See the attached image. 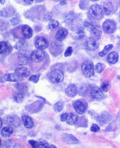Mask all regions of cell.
<instances>
[{
  "label": "cell",
  "mask_w": 120,
  "mask_h": 148,
  "mask_svg": "<svg viewBox=\"0 0 120 148\" xmlns=\"http://www.w3.org/2000/svg\"><path fill=\"white\" fill-rule=\"evenodd\" d=\"M91 130L92 132H98L99 130V127L97 124H93L91 127Z\"/></svg>",
  "instance_id": "obj_37"
},
{
  "label": "cell",
  "mask_w": 120,
  "mask_h": 148,
  "mask_svg": "<svg viewBox=\"0 0 120 148\" xmlns=\"http://www.w3.org/2000/svg\"><path fill=\"white\" fill-rule=\"evenodd\" d=\"M103 10L101 6L97 4L92 5L88 12V14L90 18L92 19H95V20H100L103 17Z\"/></svg>",
  "instance_id": "obj_1"
},
{
  "label": "cell",
  "mask_w": 120,
  "mask_h": 148,
  "mask_svg": "<svg viewBox=\"0 0 120 148\" xmlns=\"http://www.w3.org/2000/svg\"><path fill=\"white\" fill-rule=\"evenodd\" d=\"M108 88H109V82L108 81H105L104 83H102L101 86H100V89L103 92H107L108 90Z\"/></svg>",
  "instance_id": "obj_27"
},
{
  "label": "cell",
  "mask_w": 120,
  "mask_h": 148,
  "mask_svg": "<svg viewBox=\"0 0 120 148\" xmlns=\"http://www.w3.org/2000/svg\"><path fill=\"white\" fill-rule=\"evenodd\" d=\"M69 114L68 113H62V115H61V116H60V120H61V121H62V122H64V121H66L67 120H68V118H69Z\"/></svg>",
  "instance_id": "obj_35"
},
{
  "label": "cell",
  "mask_w": 120,
  "mask_h": 148,
  "mask_svg": "<svg viewBox=\"0 0 120 148\" xmlns=\"http://www.w3.org/2000/svg\"><path fill=\"white\" fill-rule=\"evenodd\" d=\"M82 71L86 77H91L94 75L95 67L93 62L90 60H86L82 65Z\"/></svg>",
  "instance_id": "obj_2"
},
{
  "label": "cell",
  "mask_w": 120,
  "mask_h": 148,
  "mask_svg": "<svg viewBox=\"0 0 120 148\" xmlns=\"http://www.w3.org/2000/svg\"><path fill=\"white\" fill-rule=\"evenodd\" d=\"M29 143L31 144L32 148H38V142L37 141H35V140H29Z\"/></svg>",
  "instance_id": "obj_38"
},
{
  "label": "cell",
  "mask_w": 120,
  "mask_h": 148,
  "mask_svg": "<svg viewBox=\"0 0 120 148\" xmlns=\"http://www.w3.org/2000/svg\"><path fill=\"white\" fill-rule=\"evenodd\" d=\"M112 11V6L109 3H107V4H105L103 7V12L106 14V15H108L109 13H111Z\"/></svg>",
  "instance_id": "obj_29"
},
{
  "label": "cell",
  "mask_w": 120,
  "mask_h": 148,
  "mask_svg": "<svg viewBox=\"0 0 120 148\" xmlns=\"http://www.w3.org/2000/svg\"><path fill=\"white\" fill-rule=\"evenodd\" d=\"M62 140L68 144H77L78 143V139L71 134H64L62 136Z\"/></svg>",
  "instance_id": "obj_11"
},
{
  "label": "cell",
  "mask_w": 120,
  "mask_h": 148,
  "mask_svg": "<svg viewBox=\"0 0 120 148\" xmlns=\"http://www.w3.org/2000/svg\"><path fill=\"white\" fill-rule=\"evenodd\" d=\"M39 79V75H32V76H30L29 80L33 82V83H37Z\"/></svg>",
  "instance_id": "obj_33"
},
{
  "label": "cell",
  "mask_w": 120,
  "mask_h": 148,
  "mask_svg": "<svg viewBox=\"0 0 120 148\" xmlns=\"http://www.w3.org/2000/svg\"><path fill=\"white\" fill-rule=\"evenodd\" d=\"M13 134V129L11 127H3L1 130V135L3 137H9L12 134Z\"/></svg>",
  "instance_id": "obj_18"
},
{
  "label": "cell",
  "mask_w": 120,
  "mask_h": 148,
  "mask_svg": "<svg viewBox=\"0 0 120 148\" xmlns=\"http://www.w3.org/2000/svg\"><path fill=\"white\" fill-rule=\"evenodd\" d=\"M38 148H48V143L47 141L46 140H39L38 142Z\"/></svg>",
  "instance_id": "obj_30"
},
{
  "label": "cell",
  "mask_w": 120,
  "mask_h": 148,
  "mask_svg": "<svg viewBox=\"0 0 120 148\" xmlns=\"http://www.w3.org/2000/svg\"><path fill=\"white\" fill-rule=\"evenodd\" d=\"M65 94L69 97H74L78 92V89L75 84H70L67 86V88L65 90Z\"/></svg>",
  "instance_id": "obj_10"
},
{
  "label": "cell",
  "mask_w": 120,
  "mask_h": 148,
  "mask_svg": "<svg viewBox=\"0 0 120 148\" xmlns=\"http://www.w3.org/2000/svg\"><path fill=\"white\" fill-rule=\"evenodd\" d=\"M18 64L19 65H25L29 62V57L25 54H20L18 58Z\"/></svg>",
  "instance_id": "obj_21"
},
{
  "label": "cell",
  "mask_w": 120,
  "mask_h": 148,
  "mask_svg": "<svg viewBox=\"0 0 120 148\" xmlns=\"http://www.w3.org/2000/svg\"><path fill=\"white\" fill-rule=\"evenodd\" d=\"M45 57V53L42 49H36L34 50L31 53L30 59L32 62H39L43 60Z\"/></svg>",
  "instance_id": "obj_5"
},
{
  "label": "cell",
  "mask_w": 120,
  "mask_h": 148,
  "mask_svg": "<svg viewBox=\"0 0 120 148\" xmlns=\"http://www.w3.org/2000/svg\"><path fill=\"white\" fill-rule=\"evenodd\" d=\"M67 35H68V31H67V29H65V28H61L56 32L55 39H57L58 41H62L66 37Z\"/></svg>",
  "instance_id": "obj_14"
},
{
  "label": "cell",
  "mask_w": 120,
  "mask_h": 148,
  "mask_svg": "<svg viewBox=\"0 0 120 148\" xmlns=\"http://www.w3.org/2000/svg\"><path fill=\"white\" fill-rule=\"evenodd\" d=\"M4 79L5 81H9V82H17L19 79V76H17L16 73L5 74L4 76Z\"/></svg>",
  "instance_id": "obj_19"
},
{
  "label": "cell",
  "mask_w": 120,
  "mask_h": 148,
  "mask_svg": "<svg viewBox=\"0 0 120 148\" xmlns=\"http://www.w3.org/2000/svg\"><path fill=\"white\" fill-rule=\"evenodd\" d=\"M112 48V44H109V45L106 46H105V48L103 49V50L101 51V52L99 53V56H100L101 57H102V56H106V54L110 51V49Z\"/></svg>",
  "instance_id": "obj_26"
},
{
  "label": "cell",
  "mask_w": 120,
  "mask_h": 148,
  "mask_svg": "<svg viewBox=\"0 0 120 148\" xmlns=\"http://www.w3.org/2000/svg\"><path fill=\"white\" fill-rule=\"evenodd\" d=\"M7 50H8V44L6 42H0V54L6 53Z\"/></svg>",
  "instance_id": "obj_23"
},
{
  "label": "cell",
  "mask_w": 120,
  "mask_h": 148,
  "mask_svg": "<svg viewBox=\"0 0 120 148\" xmlns=\"http://www.w3.org/2000/svg\"><path fill=\"white\" fill-rule=\"evenodd\" d=\"M2 124H3V123H2V120H1V118H0V128L2 127Z\"/></svg>",
  "instance_id": "obj_41"
},
{
  "label": "cell",
  "mask_w": 120,
  "mask_h": 148,
  "mask_svg": "<svg viewBox=\"0 0 120 148\" xmlns=\"http://www.w3.org/2000/svg\"><path fill=\"white\" fill-rule=\"evenodd\" d=\"M4 122L5 124L7 125H12V123H13V118L12 117V116H6V117L5 118V120Z\"/></svg>",
  "instance_id": "obj_31"
},
{
  "label": "cell",
  "mask_w": 120,
  "mask_h": 148,
  "mask_svg": "<svg viewBox=\"0 0 120 148\" xmlns=\"http://www.w3.org/2000/svg\"><path fill=\"white\" fill-rule=\"evenodd\" d=\"M102 29H103L104 32L106 33H113L116 29V24L113 20H108L105 21L102 24Z\"/></svg>",
  "instance_id": "obj_4"
},
{
  "label": "cell",
  "mask_w": 120,
  "mask_h": 148,
  "mask_svg": "<svg viewBox=\"0 0 120 148\" xmlns=\"http://www.w3.org/2000/svg\"><path fill=\"white\" fill-rule=\"evenodd\" d=\"M73 106L75 110L76 111V113L78 114H83L85 113V109H86L85 103L83 102L80 101V100H77V101L75 102L73 104Z\"/></svg>",
  "instance_id": "obj_9"
},
{
  "label": "cell",
  "mask_w": 120,
  "mask_h": 148,
  "mask_svg": "<svg viewBox=\"0 0 120 148\" xmlns=\"http://www.w3.org/2000/svg\"><path fill=\"white\" fill-rule=\"evenodd\" d=\"M92 1H97V0H92Z\"/></svg>",
  "instance_id": "obj_44"
},
{
  "label": "cell",
  "mask_w": 120,
  "mask_h": 148,
  "mask_svg": "<svg viewBox=\"0 0 120 148\" xmlns=\"http://www.w3.org/2000/svg\"><path fill=\"white\" fill-rule=\"evenodd\" d=\"M16 74L19 77H27L29 76V70L25 67H19L16 69Z\"/></svg>",
  "instance_id": "obj_15"
},
{
  "label": "cell",
  "mask_w": 120,
  "mask_h": 148,
  "mask_svg": "<svg viewBox=\"0 0 120 148\" xmlns=\"http://www.w3.org/2000/svg\"><path fill=\"white\" fill-rule=\"evenodd\" d=\"M85 47L89 51H94L98 49L99 45H98L97 42L93 38H89L85 41Z\"/></svg>",
  "instance_id": "obj_8"
},
{
  "label": "cell",
  "mask_w": 120,
  "mask_h": 148,
  "mask_svg": "<svg viewBox=\"0 0 120 148\" xmlns=\"http://www.w3.org/2000/svg\"><path fill=\"white\" fill-rule=\"evenodd\" d=\"M22 120L24 126L28 129H31V128L34 127V122H33V120L29 116L23 115L22 116Z\"/></svg>",
  "instance_id": "obj_12"
},
{
  "label": "cell",
  "mask_w": 120,
  "mask_h": 148,
  "mask_svg": "<svg viewBox=\"0 0 120 148\" xmlns=\"http://www.w3.org/2000/svg\"><path fill=\"white\" fill-rule=\"evenodd\" d=\"M35 46L38 49H45L48 46V40L44 37H38L35 41Z\"/></svg>",
  "instance_id": "obj_7"
},
{
  "label": "cell",
  "mask_w": 120,
  "mask_h": 148,
  "mask_svg": "<svg viewBox=\"0 0 120 148\" xmlns=\"http://www.w3.org/2000/svg\"><path fill=\"white\" fill-rule=\"evenodd\" d=\"M48 148H57V147H56L54 145H50V146H48Z\"/></svg>",
  "instance_id": "obj_40"
},
{
  "label": "cell",
  "mask_w": 120,
  "mask_h": 148,
  "mask_svg": "<svg viewBox=\"0 0 120 148\" xmlns=\"http://www.w3.org/2000/svg\"><path fill=\"white\" fill-rule=\"evenodd\" d=\"M63 79H64V73L61 69H53L49 74V79L54 83H61L63 80Z\"/></svg>",
  "instance_id": "obj_3"
},
{
  "label": "cell",
  "mask_w": 120,
  "mask_h": 148,
  "mask_svg": "<svg viewBox=\"0 0 120 148\" xmlns=\"http://www.w3.org/2000/svg\"><path fill=\"white\" fill-rule=\"evenodd\" d=\"M59 23L58 21L52 20L50 23H48V28L49 29H55V28H57L58 26H59Z\"/></svg>",
  "instance_id": "obj_28"
},
{
  "label": "cell",
  "mask_w": 120,
  "mask_h": 148,
  "mask_svg": "<svg viewBox=\"0 0 120 148\" xmlns=\"http://www.w3.org/2000/svg\"><path fill=\"white\" fill-rule=\"evenodd\" d=\"M4 2H5V0H0V2H1L2 4H3V3H4Z\"/></svg>",
  "instance_id": "obj_42"
},
{
  "label": "cell",
  "mask_w": 120,
  "mask_h": 148,
  "mask_svg": "<svg viewBox=\"0 0 120 148\" xmlns=\"http://www.w3.org/2000/svg\"><path fill=\"white\" fill-rule=\"evenodd\" d=\"M15 47H16V49H18V50H25L27 47V43L23 40H20L16 43Z\"/></svg>",
  "instance_id": "obj_22"
},
{
  "label": "cell",
  "mask_w": 120,
  "mask_h": 148,
  "mask_svg": "<svg viewBox=\"0 0 120 148\" xmlns=\"http://www.w3.org/2000/svg\"><path fill=\"white\" fill-rule=\"evenodd\" d=\"M22 33L25 39H29L32 36V29L29 25H24L22 26Z\"/></svg>",
  "instance_id": "obj_13"
},
{
  "label": "cell",
  "mask_w": 120,
  "mask_h": 148,
  "mask_svg": "<svg viewBox=\"0 0 120 148\" xmlns=\"http://www.w3.org/2000/svg\"><path fill=\"white\" fill-rule=\"evenodd\" d=\"M34 0H24V2L26 3V4H32V2H33Z\"/></svg>",
  "instance_id": "obj_39"
},
{
  "label": "cell",
  "mask_w": 120,
  "mask_h": 148,
  "mask_svg": "<svg viewBox=\"0 0 120 148\" xmlns=\"http://www.w3.org/2000/svg\"><path fill=\"white\" fill-rule=\"evenodd\" d=\"M23 98H24V94L23 92H18L15 93L14 95V99L15 101L17 102V103H21V102L23 100Z\"/></svg>",
  "instance_id": "obj_24"
},
{
  "label": "cell",
  "mask_w": 120,
  "mask_h": 148,
  "mask_svg": "<svg viewBox=\"0 0 120 148\" xmlns=\"http://www.w3.org/2000/svg\"><path fill=\"white\" fill-rule=\"evenodd\" d=\"M64 107V103L60 100V101H58L54 105V110L56 112H60V111L62 110V109Z\"/></svg>",
  "instance_id": "obj_25"
},
{
  "label": "cell",
  "mask_w": 120,
  "mask_h": 148,
  "mask_svg": "<svg viewBox=\"0 0 120 148\" xmlns=\"http://www.w3.org/2000/svg\"><path fill=\"white\" fill-rule=\"evenodd\" d=\"M72 48L71 46H69L67 48V49L65 52V56L67 57V56H70L72 55Z\"/></svg>",
  "instance_id": "obj_34"
},
{
  "label": "cell",
  "mask_w": 120,
  "mask_h": 148,
  "mask_svg": "<svg viewBox=\"0 0 120 148\" xmlns=\"http://www.w3.org/2000/svg\"><path fill=\"white\" fill-rule=\"evenodd\" d=\"M1 143H2V141H1V140H0V146H1Z\"/></svg>",
  "instance_id": "obj_43"
},
{
  "label": "cell",
  "mask_w": 120,
  "mask_h": 148,
  "mask_svg": "<svg viewBox=\"0 0 120 148\" xmlns=\"http://www.w3.org/2000/svg\"><path fill=\"white\" fill-rule=\"evenodd\" d=\"M107 60L111 64H115L119 60V54L116 52H112L107 56Z\"/></svg>",
  "instance_id": "obj_16"
},
{
  "label": "cell",
  "mask_w": 120,
  "mask_h": 148,
  "mask_svg": "<svg viewBox=\"0 0 120 148\" xmlns=\"http://www.w3.org/2000/svg\"><path fill=\"white\" fill-rule=\"evenodd\" d=\"M67 123L69 125H75L76 123L78 122V116L76 115V113H71L69 114V118L66 120Z\"/></svg>",
  "instance_id": "obj_20"
},
{
  "label": "cell",
  "mask_w": 120,
  "mask_h": 148,
  "mask_svg": "<svg viewBox=\"0 0 120 148\" xmlns=\"http://www.w3.org/2000/svg\"><path fill=\"white\" fill-rule=\"evenodd\" d=\"M95 70L98 73H100L102 72L103 70V66H102V65L101 63H97L95 65Z\"/></svg>",
  "instance_id": "obj_32"
},
{
  "label": "cell",
  "mask_w": 120,
  "mask_h": 148,
  "mask_svg": "<svg viewBox=\"0 0 120 148\" xmlns=\"http://www.w3.org/2000/svg\"><path fill=\"white\" fill-rule=\"evenodd\" d=\"M90 95L93 99H96V100H102L105 97V95L101 89L96 87V86L92 88V90H90Z\"/></svg>",
  "instance_id": "obj_6"
},
{
  "label": "cell",
  "mask_w": 120,
  "mask_h": 148,
  "mask_svg": "<svg viewBox=\"0 0 120 148\" xmlns=\"http://www.w3.org/2000/svg\"><path fill=\"white\" fill-rule=\"evenodd\" d=\"M39 1H42V0H39Z\"/></svg>",
  "instance_id": "obj_45"
},
{
  "label": "cell",
  "mask_w": 120,
  "mask_h": 148,
  "mask_svg": "<svg viewBox=\"0 0 120 148\" xmlns=\"http://www.w3.org/2000/svg\"><path fill=\"white\" fill-rule=\"evenodd\" d=\"M78 39H82L84 36H85V33H84V31H83V29H78Z\"/></svg>",
  "instance_id": "obj_36"
},
{
  "label": "cell",
  "mask_w": 120,
  "mask_h": 148,
  "mask_svg": "<svg viewBox=\"0 0 120 148\" xmlns=\"http://www.w3.org/2000/svg\"><path fill=\"white\" fill-rule=\"evenodd\" d=\"M90 32L92 33V35L94 37L99 39L102 35V30L101 28L99 27V25H92V27L90 29Z\"/></svg>",
  "instance_id": "obj_17"
}]
</instances>
